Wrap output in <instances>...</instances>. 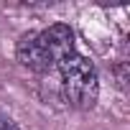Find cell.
I'll use <instances>...</instances> for the list:
<instances>
[{"label":"cell","mask_w":130,"mask_h":130,"mask_svg":"<svg viewBox=\"0 0 130 130\" xmlns=\"http://www.w3.org/2000/svg\"><path fill=\"white\" fill-rule=\"evenodd\" d=\"M74 54V31L64 23H54L43 31H28L15 46V59L26 69L46 74L59 69L64 59Z\"/></svg>","instance_id":"cell-1"},{"label":"cell","mask_w":130,"mask_h":130,"mask_svg":"<svg viewBox=\"0 0 130 130\" xmlns=\"http://www.w3.org/2000/svg\"><path fill=\"white\" fill-rule=\"evenodd\" d=\"M0 130H18V125L13 122V117L8 112H3V110H0Z\"/></svg>","instance_id":"cell-3"},{"label":"cell","mask_w":130,"mask_h":130,"mask_svg":"<svg viewBox=\"0 0 130 130\" xmlns=\"http://www.w3.org/2000/svg\"><path fill=\"white\" fill-rule=\"evenodd\" d=\"M59 74H61V94L67 100L69 107L74 110H92L100 97V77L94 64L82 56L72 54L69 59H64L59 64Z\"/></svg>","instance_id":"cell-2"}]
</instances>
